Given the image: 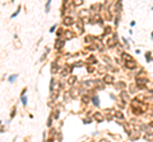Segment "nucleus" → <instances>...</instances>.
<instances>
[{
	"instance_id": "1",
	"label": "nucleus",
	"mask_w": 153,
	"mask_h": 142,
	"mask_svg": "<svg viewBox=\"0 0 153 142\" xmlns=\"http://www.w3.org/2000/svg\"><path fill=\"white\" fill-rule=\"evenodd\" d=\"M132 110H133L134 114L140 115V114H143V113L147 110V105H145V104H143L142 102H139L138 99H134L132 102Z\"/></svg>"
},
{
	"instance_id": "2",
	"label": "nucleus",
	"mask_w": 153,
	"mask_h": 142,
	"mask_svg": "<svg viewBox=\"0 0 153 142\" xmlns=\"http://www.w3.org/2000/svg\"><path fill=\"white\" fill-rule=\"evenodd\" d=\"M147 84H149V80H148V77L144 76V74H140L139 76H136V85H138V88L143 89L144 85H147Z\"/></svg>"
},
{
	"instance_id": "3",
	"label": "nucleus",
	"mask_w": 153,
	"mask_h": 142,
	"mask_svg": "<svg viewBox=\"0 0 153 142\" xmlns=\"http://www.w3.org/2000/svg\"><path fill=\"white\" fill-rule=\"evenodd\" d=\"M116 41H117V36L114 34L111 38H108L107 41H106V45H107V47H114L115 45H116Z\"/></svg>"
},
{
	"instance_id": "4",
	"label": "nucleus",
	"mask_w": 153,
	"mask_h": 142,
	"mask_svg": "<svg viewBox=\"0 0 153 142\" xmlns=\"http://www.w3.org/2000/svg\"><path fill=\"white\" fill-rule=\"evenodd\" d=\"M125 67H126V69H130V70H134V69H136V62L134 61V60L125 61Z\"/></svg>"
},
{
	"instance_id": "5",
	"label": "nucleus",
	"mask_w": 153,
	"mask_h": 142,
	"mask_svg": "<svg viewBox=\"0 0 153 142\" xmlns=\"http://www.w3.org/2000/svg\"><path fill=\"white\" fill-rule=\"evenodd\" d=\"M120 98H121V99H123V102H124V103H129V100H130V96H129V94H128L125 90H123V91H121V93H120Z\"/></svg>"
},
{
	"instance_id": "6",
	"label": "nucleus",
	"mask_w": 153,
	"mask_h": 142,
	"mask_svg": "<svg viewBox=\"0 0 153 142\" xmlns=\"http://www.w3.org/2000/svg\"><path fill=\"white\" fill-rule=\"evenodd\" d=\"M93 118L96 119L98 123H101V122H103V119H105V117H103V114L102 113H99V112H96L95 114H93Z\"/></svg>"
},
{
	"instance_id": "7",
	"label": "nucleus",
	"mask_w": 153,
	"mask_h": 142,
	"mask_svg": "<svg viewBox=\"0 0 153 142\" xmlns=\"http://www.w3.org/2000/svg\"><path fill=\"white\" fill-rule=\"evenodd\" d=\"M82 85H83V88H86V89H93L95 83L91 81V80H86V81H83V83H82Z\"/></svg>"
},
{
	"instance_id": "8",
	"label": "nucleus",
	"mask_w": 153,
	"mask_h": 142,
	"mask_svg": "<svg viewBox=\"0 0 153 142\" xmlns=\"http://www.w3.org/2000/svg\"><path fill=\"white\" fill-rule=\"evenodd\" d=\"M103 81H105V84H112V83L115 81V79H114V76H112V75L107 74V75H105Z\"/></svg>"
},
{
	"instance_id": "9",
	"label": "nucleus",
	"mask_w": 153,
	"mask_h": 142,
	"mask_svg": "<svg viewBox=\"0 0 153 142\" xmlns=\"http://www.w3.org/2000/svg\"><path fill=\"white\" fill-rule=\"evenodd\" d=\"M63 23H64V26H68V27H69V26H71V24L74 23V19H73L71 17H65L64 20H63Z\"/></svg>"
},
{
	"instance_id": "10",
	"label": "nucleus",
	"mask_w": 153,
	"mask_h": 142,
	"mask_svg": "<svg viewBox=\"0 0 153 142\" xmlns=\"http://www.w3.org/2000/svg\"><path fill=\"white\" fill-rule=\"evenodd\" d=\"M77 27H78V29H79V33H83L84 32V23H83L82 19H78L77 20Z\"/></svg>"
},
{
	"instance_id": "11",
	"label": "nucleus",
	"mask_w": 153,
	"mask_h": 142,
	"mask_svg": "<svg viewBox=\"0 0 153 142\" xmlns=\"http://www.w3.org/2000/svg\"><path fill=\"white\" fill-rule=\"evenodd\" d=\"M63 46H64V41L56 39V42H55V48L56 50H61V48H63Z\"/></svg>"
},
{
	"instance_id": "12",
	"label": "nucleus",
	"mask_w": 153,
	"mask_h": 142,
	"mask_svg": "<svg viewBox=\"0 0 153 142\" xmlns=\"http://www.w3.org/2000/svg\"><path fill=\"white\" fill-rule=\"evenodd\" d=\"M75 83H77V76L71 75V76L68 77V84H69V85H74Z\"/></svg>"
},
{
	"instance_id": "13",
	"label": "nucleus",
	"mask_w": 153,
	"mask_h": 142,
	"mask_svg": "<svg viewBox=\"0 0 153 142\" xmlns=\"http://www.w3.org/2000/svg\"><path fill=\"white\" fill-rule=\"evenodd\" d=\"M51 72L52 74H56V72H58V64H56L55 61L51 64Z\"/></svg>"
},
{
	"instance_id": "14",
	"label": "nucleus",
	"mask_w": 153,
	"mask_h": 142,
	"mask_svg": "<svg viewBox=\"0 0 153 142\" xmlns=\"http://www.w3.org/2000/svg\"><path fill=\"white\" fill-rule=\"evenodd\" d=\"M144 138L147 141H149V142H153V133H145Z\"/></svg>"
},
{
	"instance_id": "15",
	"label": "nucleus",
	"mask_w": 153,
	"mask_h": 142,
	"mask_svg": "<svg viewBox=\"0 0 153 142\" xmlns=\"http://www.w3.org/2000/svg\"><path fill=\"white\" fill-rule=\"evenodd\" d=\"M95 85L98 88V89H103V84H102L101 80H96V81H95Z\"/></svg>"
},
{
	"instance_id": "16",
	"label": "nucleus",
	"mask_w": 153,
	"mask_h": 142,
	"mask_svg": "<svg viewBox=\"0 0 153 142\" xmlns=\"http://www.w3.org/2000/svg\"><path fill=\"white\" fill-rule=\"evenodd\" d=\"M114 115L116 117V118H119V119H124V114H123L121 112H115Z\"/></svg>"
},
{
	"instance_id": "17",
	"label": "nucleus",
	"mask_w": 153,
	"mask_h": 142,
	"mask_svg": "<svg viewBox=\"0 0 153 142\" xmlns=\"http://www.w3.org/2000/svg\"><path fill=\"white\" fill-rule=\"evenodd\" d=\"M69 71H70V69H69V66H64V69H63V72H61V75H66V74H69Z\"/></svg>"
},
{
	"instance_id": "18",
	"label": "nucleus",
	"mask_w": 153,
	"mask_h": 142,
	"mask_svg": "<svg viewBox=\"0 0 153 142\" xmlns=\"http://www.w3.org/2000/svg\"><path fill=\"white\" fill-rule=\"evenodd\" d=\"M123 58H124V60H126V61H130V60H133V58H132V56H130L129 53H125V52L123 53Z\"/></svg>"
},
{
	"instance_id": "19",
	"label": "nucleus",
	"mask_w": 153,
	"mask_h": 142,
	"mask_svg": "<svg viewBox=\"0 0 153 142\" xmlns=\"http://www.w3.org/2000/svg\"><path fill=\"white\" fill-rule=\"evenodd\" d=\"M73 37H74V34H73V33H70L69 31H66V32H65V38H66V39L73 38Z\"/></svg>"
},
{
	"instance_id": "20",
	"label": "nucleus",
	"mask_w": 153,
	"mask_h": 142,
	"mask_svg": "<svg viewBox=\"0 0 153 142\" xmlns=\"http://www.w3.org/2000/svg\"><path fill=\"white\" fill-rule=\"evenodd\" d=\"M87 62H89V64H95L96 62V58H95V56H89L88 60H87Z\"/></svg>"
},
{
	"instance_id": "21",
	"label": "nucleus",
	"mask_w": 153,
	"mask_h": 142,
	"mask_svg": "<svg viewBox=\"0 0 153 142\" xmlns=\"http://www.w3.org/2000/svg\"><path fill=\"white\" fill-rule=\"evenodd\" d=\"M99 8H101L99 4H92V7H91V9H93V10H99Z\"/></svg>"
},
{
	"instance_id": "22",
	"label": "nucleus",
	"mask_w": 153,
	"mask_h": 142,
	"mask_svg": "<svg viewBox=\"0 0 153 142\" xmlns=\"http://www.w3.org/2000/svg\"><path fill=\"white\" fill-rule=\"evenodd\" d=\"M75 96H78V90L73 89L71 90V98H75Z\"/></svg>"
},
{
	"instance_id": "23",
	"label": "nucleus",
	"mask_w": 153,
	"mask_h": 142,
	"mask_svg": "<svg viewBox=\"0 0 153 142\" xmlns=\"http://www.w3.org/2000/svg\"><path fill=\"white\" fill-rule=\"evenodd\" d=\"M82 100H83V103H86V104H87V103L89 102V98L87 96V95H83V98H82Z\"/></svg>"
},
{
	"instance_id": "24",
	"label": "nucleus",
	"mask_w": 153,
	"mask_h": 142,
	"mask_svg": "<svg viewBox=\"0 0 153 142\" xmlns=\"http://www.w3.org/2000/svg\"><path fill=\"white\" fill-rule=\"evenodd\" d=\"M98 71L101 72V74H103V72L106 71V67H103V66H98Z\"/></svg>"
},
{
	"instance_id": "25",
	"label": "nucleus",
	"mask_w": 153,
	"mask_h": 142,
	"mask_svg": "<svg viewBox=\"0 0 153 142\" xmlns=\"http://www.w3.org/2000/svg\"><path fill=\"white\" fill-rule=\"evenodd\" d=\"M98 102H99L98 98H97V96H93V103H95V105H98V104H99Z\"/></svg>"
},
{
	"instance_id": "26",
	"label": "nucleus",
	"mask_w": 153,
	"mask_h": 142,
	"mask_svg": "<svg viewBox=\"0 0 153 142\" xmlns=\"http://www.w3.org/2000/svg\"><path fill=\"white\" fill-rule=\"evenodd\" d=\"M108 33H111V27H106L105 28V34H108Z\"/></svg>"
},
{
	"instance_id": "27",
	"label": "nucleus",
	"mask_w": 153,
	"mask_h": 142,
	"mask_svg": "<svg viewBox=\"0 0 153 142\" xmlns=\"http://www.w3.org/2000/svg\"><path fill=\"white\" fill-rule=\"evenodd\" d=\"M92 39H93V37H91V36H87L86 38H84V41H86V42H91Z\"/></svg>"
},
{
	"instance_id": "28",
	"label": "nucleus",
	"mask_w": 153,
	"mask_h": 142,
	"mask_svg": "<svg viewBox=\"0 0 153 142\" xmlns=\"http://www.w3.org/2000/svg\"><path fill=\"white\" fill-rule=\"evenodd\" d=\"M87 70H88L89 72H93V71H95V67H93V66H88V67H87Z\"/></svg>"
},
{
	"instance_id": "29",
	"label": "nucleus",
	"mask_w": 153,
	"mask_h": 142,
	"mask_svg": "<svg viewBox=\"0 0 153 142\" xmlns=\"http://www.w3.org/2000/svg\"><path fill=\"white\" fill-rule=\"evenodd\" d=\"M124 86H125V84H124V83H120V84L116 85V89H117V88H124Z\"/></svg>"
},
{
	"instance_id": "30",
	"label": "nucleus",
	"mask_w": 153,
	"mask_h": 142,
	"mask_svg": "<svg viewBox=\"0 0 153 142\" xmlns=\"http://www.w3.org/2000/svg\"><path fill=\"white\" fill-rule=\"evenodd\" d=\"M82 0H78V1H74V5H80V4H82Z\"/></svg>"
},
{
	"instance_id": "31",
	"label": "nucleus",
	"mask_w": 153,
	"mask_h": 142,
	"mask_svg": "<svg viewBox=\"0 0 153 142\" xmlns=\"http://www.w3.org/2000/svg\"><path fill=\"white\" fill-rule=\"evenodd\" d=\"M145 58L148 60V61H149V60H151V53H149V52H147V55H145Z\"/></svg>"
},
{
	"instance_id": "32",
	"label": "nucleus",
	"mask_w": 153,
	"mask_h": 142,
	"mask_svg": "<svg viewBox=\"0 0 153 142\" xmlns=\"http://www.w3.org/2000/svg\"><path fill=\"white\" fill-rule=\"evenodd\" d=\"M22 100H23V104H24V105H26V104H27V98L22 96Z\"/></svg>"
},
{
	"instance_id": "33",
	"label": "nucleus",
	"mask_w": 153,
	"mask_h": 142,
	"mask_svg": "<svg viewBox=\"0 0 153 142\" xmlns=\"http://www.w3.org/2000/svg\"><path fill=\"white\" fill-rule=\"evenodd\" d=\"M103 60H105V61H107V62H110V61H111L110 57H107V56H103Z\"/></svg>"
},
{
	"instance_id": "34",
	"label": "nucleus",
	"mask_w": 153,
	"mask_h": 142,
	"mask_svg": "<svg viewBox=\"0 0 153 142\" xmlns=\"http://www.w3.org/2000/svg\"><path fill=\"white\" fill-rule=\"evenodd\" d=\"M130 90H132V93H133L134 90H135V86H134V84H132V85H130Z\"/></svg>"
},
{
	"instance_id": "35",
	"label": "nucleus",
	"mask_w": 153,
	"mask_h": 142,
	"mask_svg": "<svg viewBox=\"0 0 153 142\" xmlns=\"http://www.w3.org/2000/svg\"><path fill=\"white\" fill-rule=\"evenodd\" d=\"M14 46H17V48H19V47H21V43H19V41H17V43H14Z\"/></svg>"
},
{
	"instance_id": "36",
	"label": "nucleus",
	"mask_w": 153,
	"mask_h": 142,
	"mask_svg": "<svg viewBox=\"0 0 153 142\" xmlns=\"http://www.w3.org/2000/svg\"><path fill=\"white\" fill-rule=\"evenodd\" d=\"M63 32H64L63 29H59V31H58V36H61V34H63Z\"/></svg>"
},
{
	"instance_id": "37",
	"label": "nucleus",
	"mask_w": 153,
	"mask_h": 142,
	"mask_svg": "<svg viewBox=\"0 0 153 142\" xmlns=\"http://www.w3.org/2000/svg\"><path fill=\"white\" fill-rule=\"evenodd\" d=\"M98 142H108V141H107V140H105V138H103V140H99Z\"/></svg>"
},
{
	"instance_id": "38",
	"label": "nucleus",
	"mask_w": 153,
	"mask_h": 142,
	"mask_svg": "<svg viewBox=\"0 0 153 142\" xmlns=\"http://www.w3.org/2000/svg\"><path fill=\"white\" fill-rule=\"evenodd\" d=\"M149 124H151V127H153V122H151V123H149Z\"/></svg>"
}]
</instances>
